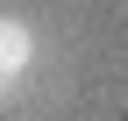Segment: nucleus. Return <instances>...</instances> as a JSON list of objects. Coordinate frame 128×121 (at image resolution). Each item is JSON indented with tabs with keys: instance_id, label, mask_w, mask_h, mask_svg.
<instances>
[{
	"instance_id": "obj_1",
	"label": "nucleus",
	"mask_w": 128,
	"mask_h": 121,
	"mask_svg": "<svg viewBox=\"0 0 128 121\" xmlns=\"http://www.w3.org/2000/svg\"><path fill=\"white\" fill-rule=\"evenodd\" d=\"M36 57H43L36 28H28L22 14H0V93H22V86L36 78Z\"/></svg>"
},
{
	"instance_id": "obj_2",
	"label": "nucleus",
	"mask_w": 128,
	"mask_h": 121,
	"mask_svg": "<svg viewBox=\"0 0 128 121\" xmlns=\"http://www.w3.org/2000/svg\"><path fill=\"white\" fill-rule=\"evenodd\" d=\"M0 107H7V93H0Z\"/></svg>"
}]
</instances>
